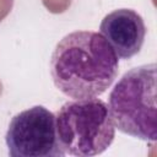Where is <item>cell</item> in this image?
<instances>
[{"label": "cell", "mask_w": 157, "mask_h": 157, "mask_svg": "<svg viewBox=\"0 0 157 157\" xmlns=\"http://www.w3.org/2000/svg\"><path fill=\"white\" fill-rule=\"evenodd\" d=\"M5 142L12 157H63L55 115L43 105H34L16 114L7 128Z\"/></svg>", "instance_id": "277c9868"}, {"label": "cell", "mask_w": 157, "mask_h": 157, "mask_svg": "<svg viewBox=\"0 0 157 157\" xmlns=\"http://www.w3.org/2000/svg\"><path fill=\"white\" fill-rule=\"evenodd\" d=\"M119 72V59L101 33L75 31L54 48L50 74L55 87L74 99L99 97Z\"/></svg>", "instance_id": "6da1fadb"}, {"label": "cell", "mask_w": 157, "mask_h": 157, "mask_svg": "<svg viewBox=\"0 0 157 157\" xmlns=\"http://www.w3.org/2000/svg\"><path fill=\"white\" fill-rule=\"evenodd\" d=\"M101 34L118 58L129 60L140 53L146 36L144 18L132 9H117L104 16Z\"/></svg>", "instance_id": "5b68a950"}, {"label": "cell", "mask_w": 157, "mask_h": 157, "mask_svg": "<svg viewBox=\"0 0 157 157\" xmlns=\"http://www.w3.org/2000/svg\"><path fill=\"white\" fill-rule=\"evenodd\" d=\"M55 124L64 152L76 157L101 155L115 137L109 107L97 97L64 103L55 117Z\"/></svg>", "instance_id": "3957f363"}, {"label": "cell", "mask_w": 157, "mask_h": 157, "mask_svg": "<svg viewBox=\"0 0 157 157\" xmlns=\"http://www.w3.org/2000/svg\"><path fill=\"white\" fill-rule=\"evenodd\" d=\"M156 64H144L125 72L113 87L108 107L120 132L145 141H156Z\"/></svg>", "instance_id": "7a4b0ae2"}]
</instances>
